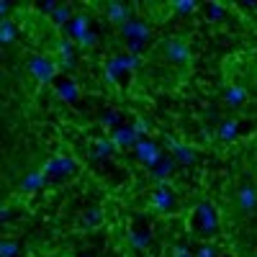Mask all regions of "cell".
I'll use <instances>...</instances> for the list:
<instances>
[{
  "instance_id": "d4e9b609",
  "label": "cell",
  "mask_w": 257,
  "mask_h": 257,
  "mask_svg": "<svg viewBox=\"0 0 257 257\" xmlns=\"http://www.w3.org/2000/svg\"><path fill=\"white\" fill-rule=\"evenodd\" d=\"M100 123H103V126H108L111 132H116V128H121L123 118H121L118 111H103V113H100Z\"/></svg>"
},
{
  "instance_id": "8992f818",
  "label": "cell",
  "mask_w": 257,
  "mask_h": 257,
  "mask_svg": "<svg viewBox=\"0 0 257 257\" xmlns=\"http://www.w3.org/2000/svg\"><path fill=\"white\" fill-rule=\"evenodd\" d=\"M193 224H196V229L203 234V237H211V234H216L219 229V216L216 211H213L211 203H198L196 206V219H193Z\"/></svg>"
},
{
  "instance_id": "e575fe53",
  "label": "cell",
  "mask_w": 257,
  "mask_h": 257,
  "mask_svg": "<svg viewBox=\"0 0 257 257\" xmlns=\"http://www.w3.org/2000/svg\"><path fill=\"white\" fill-rule=\"evenodd\" d=\"M0 13H3V18H8V13H11V6L6 3V0L0 3Z\"/></svg>"
},
{
  "instance_id": "8d00e7d4",
  "label": "cell",
  "mask_w": 257,
  "mask_h": 257,
  "mask_svg": "<svg viewBox=\"0 0 257 257\" xmlns=\"http://www.w3.org/2000/svg\"><path fill=\"white\" fill-rule=\"evenodd\" d=\"M85 257H90V254H85Z\"/></svg>"
},
{
  "instance_id": "5bb4252c",
  "label": "cell",
  "mask_w": 257,
  "mask_h": 257,
  "mask_svg": "<svg viewBox=\"0 0 257 257\" xmlns=\"http://www.w3.org/2000/svg\"><path fill=\"white\" fill-rule=\"evenodd\" d=\"M47 175H44V170H31V173L24 178V180H21V193H36V190H41V188H44L47 185Z\"/></svg>"
},
{
  "instance_id": "d6a6232c",
  "label": "cell",
  "mask_w": 257,
  "mask_h": 257,
  "mask_svg": "<svg viewBox=\"0 0 257 257\" xmlns=\"http://www.w3.org/2000/svg\"><path fill=\"white\" fill-rule=\"evenodd\" d=\"M178 144H180V139H175L173 134H165V147L170 149V152H175V149H178Z\"/></svg>"
},
{
  "instance_id": "4dcf8cb0",
  "label": "cell",
  "mask_w": 257,
  "mask_h": 257,
  "mask_svg": "<svg viewBox=\"0 0 257 257\" xmlns=\"http://www.w3.org/2000/svg\"><path fill=\"white\" fill-rule=\"evenodd\" d=\"M196 257H216V247L213 244H201L196 249Z\"/></svg>"
},
{
  "instance_id": "44dd1931",
  "label": "cell",
  "mask_w": 257,
  "mask_h": 257,
  "mask_svg": "<svg viewBox=\"0 0 257 257\" xmlns=\"http://www.w3.org/2000/svg\"><path fill=\"white\" fill-rule=\"evenodd\" d=\"M16 34H18V29H16L13 21H11V18H0V44H3V47L13 44Z\"/></svg>"
},
{
  "instance_id": "d6986e66",
  "label": "cell",
  "mask_w": 257,
  "mask_h": 257,
  "mask_svg": "<svg viewBox=\"0 0 257 257\" xmlns=\"http://www.w3.org/2000/svg\"><path fill=\"white\" fill-rule=\"evenodd\" d=\"M173 160L178 162V165H196V160H198V152L193 149L190 144H178V149L173 152Z\"/></svg>"
},
{
  "instance_id": "ac0fdd59",
  "label": "cell",
  "mask_w": 257,
  "mask_h": 257,
  "mask_svg": "<svg viewBox=\"0 0 257 257\" xmlns=\"http://www.w3.org/2000/svg\"><path fill=\"white\" fill-rule=\"evenodd\" d=\"M100 224H103V211H100L98 206H90V208L80 216V229H85V231H93V229H98Z\"/></svg>"
},
{
  "instance_id": "3957f363",
  "label": "cell",
  "mask_w": 257,
  "mask_h": 257,
  "mask_svg": "<svg viewBox=\"0 0 257 257\" xmlns=\"http://www.w3.org/2000/svg\"><path fill=\"white\" fill-rule=\"evenodd\" d=\"M26 67H29L31 77H34L36 82H41V85L52 82V80L57 77V72H59V64H57L52 57H47V54H34V57H29Z\"/></svg>"
},
{
  "instance_id": "4316f807",
  "label": "cell",
  "mask_w": 257,
  "mask_h": 257,
  "mask_svg": "<svg viewBox=\"0 0 257 257\" xmlns=\"http://www.w3.org/2000/svg\"><path fill=\"white\" fill-rule=\"evenodd\" d=\"M132 128H134V134H137L139 139H149V132H152V126H149L147 118H134Z\"/></svg>"
},
{
  "instance_id": "7402d4cb",
  "label": "cell",
  "mask_w": 257,
  "mask_h": 257,
  "mask_svg": "<svg viewBox=\"0 0 257 257\" xmlns=\"http://www.w3.org/2000/svg\"><path fill=\"white\" fill-rule=\"evenodd\" d=\"M128 242H132V247H137V249H144V247H149V242H152V234H149V229H132L128 231Z\"/></svg>"
},
{
  "instance_id": "e0dca14e",
  "label": "cell",
  "mask_w": 257,
  "mask_h": 257,
  "mask_svg": "<svg viewBox=\"0 0 257 257\" xmlns=\"http://www.w3.org/2000/svg\"><path fill=\"white\" fill-rule=\"evenodd\" d=\"M239 137V121L237 118H224L219 123V132H216V139L219 142H234Z\"/></svg>"
},
{
  "instance_id": "9c48e42d",
  "label": "cell",
  "mask_w": 257,
  "mask_h": 257,
  "mask_svg": "<svg viewBox=\"0 0 257 257\" xmlns=\"http://www.w3.org/2000/svg\"><path fill=\"white\" fill-rule=\"evenodd\" d=\"M54 52H57V64L62 72H72L75 70V47L70 39H59L54 44Z\"/></svg>"
},
{
  "instance_id": "f546056e",
  "label": "cell",
  "mask_w": 257,
  "mask_h": 257,
  "mask_svg": "<svg viewBox=\"0 0 257 257\" xmlns=\"http://www.w3.org/2000/svg\"><path fill=\"white\" fill-rule=\"evenodd\" d=\"M226 16V8L219 3H208V21H221Z\"/></svg>"
},
{
  "instance_id": "277c9868",
  "label": "cell",
  "mask_w": 257,
  "mask_h": 257,
  "mask_svg": "<svg viewBox=\"0 0 257 257\" xmlns=\"http://www.w3.org/2000/svg\"><path fill=\"white\" fill-rule=\"evenodd\" d=\"M41 170H44V175H47L49 180L59 183V180H67L70 175L77 173V162H75L72 157H67V155H59V157L47 160Z\"/></svg>"
},
{
  "instance_id": "ba28073f",
  "label": "cell",
  "mask_w": 257,
  "mask_h": 257,
  "mask_svg": "<svg viewBox=\"0 0 257 257\" xmlns=\"http://www.w3.org/2000/svg\"><path fill=\"white\" fill-rule=\"evenodd\" d=\"M149 203H152V208L160 211V213L173 211L175 208V196H173V190H170V183L157 185L155 193H152V198H149Z\"/></svg>"
},
{
  "instance_id": "ffe728a7",
  "label": "cell",
  "mask_w": 257,
  "mask_h": 257,
  "mask_svg": "<svg viewBox=\"0 0 257 257\" xmlns=\"http://www.w3.org/2000/svg\"><path fill=\"white\" fill-rule=\"evenodd\" d=\"M67 31H70V36H72V39L77 41L80 36H85V34L90 31V18L85 16V13H82V16H75V18L70 21V26H67Z\"/></svg>"
},
{
  "instance_id": "6da1fadb",
  "label": "cell",
  "mask_w": 257,
  "mask_h": 257,
  "mask_svg": "<svg viewBox=\"0 0 257 257\" xmlns=\"http://www.w3.org/2000/svg\"><path fill=\"white\" fill-rule=\"evenodd\" d=\"M121 36L126 39V49L128 54H134V57H142L144 47L149 44V39H152V29H149V24L144 18L134 16L128 24L121 26Z\"/></svg>"
},
{
  "instance_id": "cb8c5ba5",
  "label": "cell",
  "mask_w": 257,
  "mask_h": 257,
  "mask_svg": "<svg viewBox=\"0 0 257 257\" xmlns=\"http://www.w3.org/2000/svg\"><path fill=\"white\" fill-rule=\"evenodd\" d=\"M49 18H52L54 26H70V21H72L75 16H72V8H70V6H59Z\"/></svg>"
},
{
  "instance_id": "5b68a950",
  "label": "cell",
  "mask_w": 257,
  "mask_h": 257,
  "mask_svg": "<svg viewBox=\"0 0 257 257\" xmlns=\"http://www.w3.org/2000/svg\"><path fill=\"white\" fill-rule=\"evenodd\" d=\"M162 49H165L167 62H173V64H188L190 62V47H188V41L183 36L162 39Z\"/></svg>"
},
{
  "instance_id": "484cf974",
  "label": "cell",
  "mask_w": 257,
  "mask_h": 257,
  "mask_svg": "<svg viewBox=\"0 0 257 257\" xmlns=\"http://www.w3.org/2000/svg\"><path fill=\"white\" fill-rule=\"evenodd\" d=\"M173 11L180 13V16H188V13H193V11H198V3H196V0H175Z\"/></svg>"
},
{
  "instance_id": "603a6c76",
  "label": "cell",
  "mask_w": 257,
  "mask_h": 257,
  "mask_svg": "<svg viewBox=\"0 0 257 257\" xmlns=\"http://www.w3.org/2000/svg\"><path fill=\"white\" fill-rule=\"evenodd\" d=\"M113 142L111 139H95L93 142V157L95 160H105V157H111L113 155Z\"/></svg>"
},
{
  "instance_id": "1f68e13d",
  "label": "cell",
  "mask_w": 257,
  "mask_h": 257,
  "mask_svg": "<svg viewBox=\"0 0 257 257\" xmlns=\"http://www.w3.org/2000/svg\"><path fill=\"white\" fill-rule=\"evenodd\" d=\"M170 257H196V254H193L185 244H175V247H173V252H170Z\"/></svg>"
},
{
  "instance_id": "7a4b0ae2",
  "label": "cell",
  "mask_w": 257,
  "mask_h": 257,
  "mask_svg": "<svg viewBox=\"0 0 257 257\" xmlns=\"http://www.w3.org/2000/svg\"><path fill=\"white\" fill-rule=\"evenodd\" d=\"M142 67V57H134V54H116L105 62V80L108 82H118L126 72H137Z\"/></svg>"
},
{
  "instance_id": "30bf717a",
  "label": "cell",
  "mask_w": 257,
  "mask_h": 257,
  "mask_svg": "<svg viewBox=\"0 0 257 257\" xmlns=\"http://www.w3.org/2000/svg\"><path fill=\"white\" fill-rule=\"evenodd\" d=\"M105 18H108V24H113V26H123V24H128V21L134 18V6H126V3H108L105 6Z\"/></svg>"
},
{
  "instance_id": "8fae6325",
  "label": "cell",
  "mask_w": 257,
  "mask_h": 257,
  "mask_svg": "<svg viewBox=\"0 0 257 257\" xmlns=\"http://www.w3.org/2000/svg\"><path fill=\"white\" fill-rule=\"evenodd\" d=\"M54 90H57V95H59L64 103H70V105H75V103L80 100V88H77V82L70 80V77L57 80V82H54Z\"/></svg>"
},
{
  "instance_id": "4fadbf2b",
  "label": "cell",
  "mask_w": 257,
  "mask_h": 257,
  "mask_svg": "<svg viewBox=\"0 0 257 257\" xmlns=\"http://www.w3.org/2000/svg\"><path fill=\"white\" fill-rule=\"evenodd\" d=\"M237 206H239L242 213H252V211L257 208V190H254L249 183H244V185L237 190Z\"/></svg>"
},
{
  "instance_id": "836d02e7",
  "label": "cell",
  "mask_w": 257,
  "mask_h": 257,
  "mask_svg": "<svg viewBox=\"0 0 257 257\" xmlns=\"http://www.w3.org/2000/svg\"><path fill=\"white\" fill-rule=\"evenodd\" d=\"M57 8H59V6L54 3V0H49V3H44V6H39V11H41V13H49V16H52Z\"/></svg>"
},
{
  "instance_id": "9a60e30c",
  "label": "cell",
  "mask_w": 257,
  "mask_h": 257,
  "mask_svg": "<svg viewBox=\"0 0 257 257\" xmlns=\"http://www.w3.org/2000/svg\"><path fill=\"white\" fill-rule=\"evenodd\" d=\"M247 90L242 88V85H237V82H234V85H229V88L224 90V103L229 105V108H242V105L247 103Z\"/></svg>"
},
{
  "instance_id": "2e32d148",
  "label": "cell",
  "mask_w": 257,
  "mask_h": 257,
  "mask_svg": "<svg viewBox=\"0 0 257 257\" xmlns=\"http://www.w3.org/2000/svg\"><path fill=\"white\" fill-rule=\"evenodd\" d=\"M175 160L173 157H165L155 170H149V173H152V180L157 183V185H162V183H170V175H173V170H175Z\"/></svg>"
},
{
  "instance_id": "52a82bcc",
  "label": "cell",
  "mask_w": 257,
  "mask_h": 257,
  "mask_svg": "<svg viewBox=\"0 0 257 257\" xmlns=\"http://www.w3.org/2000/svg\"><path fill=\"white\" fill-rule=\"evenodd\" d=\"M134 152H137V160H139L144 167H149V170H155V167L165 160L160 144L152 142V139H139V144L134 147Z\"/></svg>"
},
{
  "instance_id": "d590c367",
  "label": "cell",
  "mask_w": 257,
  "mask_h": 257,
  "mask_svg": "<svg viewBox=\"0 0 257 257\" xmlns=\"http://www.w3.org/2000/svg\"><path fill=\"white\" fill-rule=\"evenodd\" d=\"M8 219H11V206L3 208V221H8Z\"/></svg>"
},
{
  "instance_id": "83f0119b",
  "label": "cell",
  "mask_w": 257,
  "mask_h": 257,
  "mask_svg": "<svg viewBox=\"0 0 257 257\" xmlns=\"http://www.w3.org/2000/svg\"><path fill=\"white\" fill-rule=\"evenodd\" d=\"M18 252H21V244L16 239H6L0 244V257H16Z\"/></svg>"
},
{
  "instance_id": "7c38bea8",
  "label": "cell",
  "mask_w": 257,
  "mask_h": 257,
  "mask_svg": "<svg viewBox=\"0 0 257 257\" xmlns=\"http://www.w3.org/2000/svg\"><path fill=\"white\" fill-rule=\"evenodd\" d=\"M111 142H113L116 149H134L139 144V137L134 134L132 126H121L116 132H111Z\"/></svg>"
},
{
  "instance_id": "f1b7e54d",
  "label": "cell",
  "mask_w": 257,
  "mask_h": 257,
  "mask_svg": "<svg viewBox=\"0 0 257 257\" xmlns=\"http://www.w3.org/2000/svg\"><path fill=\"white\" fill-rule=\"evenodd\" d=\"M95 44H98V34H95V31H88L85 36L77 39V47H80V49H93Z\"/></svg>"
}]
</instances>
